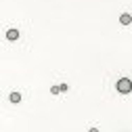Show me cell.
<instances>
[{"instance_id": "cell-5", "label": "cell", "mask_w": 132, "mask_h": 132, "mask_svg": "<svg viewBox=\"0 0 132 132\" xmlns=\"http://www.w3.org/2000/svg\"><path fill=\"white\" fill-rule=\"evenodd\" d=\"M61 90H63V88H61V86H53V88H51V92H53V94H59V92H61Z\"/></svg>"}, {"instance_id": "cell-3", "label": "cell", "mask_w": 132, "mask_h": 132, "mask_svg": "<svg viewBox=\"0 0 132 132\" xmlns=\"http://www.w3.org/2000/svg\"><path fill=\"white\" fill-rule=\"evenodd\" d=\"M6 38H9V40H17V38H19V31H17V29H9V31H6Z\"/></svg>"}, {"instance_id": "cell-1", "label": "cell", "mask_w": 132, "mask_h": 132, "mask_svg": "<svg viewBox=\"0 0 132 132\" xmlns=\"http://www.w3.org/2000/svg\"><path fill=\"white\" fill-rule=\"evenodd\" d=\"M115 88H118V92H122V94H128V92L132 90V82H130L128 78H122L118 84H115Z\"/></svg>"}, {"instance_id": "cell-4", "label": "cell", "mask_w": 132, "mask_h": 132, "mask_svg": "<svg viewBox=\"0 0 132 132\" xmlns=\"http://www.w3.org/2000/svg\"><path fill=\"white\" fill-rule=\"evenodd\" d=\"M11 101H13V103H19V101H21V94H19V92H11Z\"/></svg>"}, {"instance_id": "cell-2", "label": "cell", "mask_w": 132, "mask_h": 132, "mask_svg": "<svg viewBox=\"0 0 132 132\" xmlns=\"http://www.w3.org/2000/svg\"><path fill=\"white\" fill-rule=\"evenodd\" d=\"M130 21H132V17H130V13H124L122 17H120V23H122V25H128Z\"/></svg>"}]
</instances>
